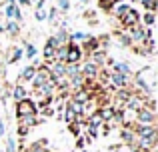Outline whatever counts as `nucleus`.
<instances>
[{
	"mask_svg": "<svg viewBox=\"0 0 158 152\" xmlns=\"http://www.w3.org/2000/svg\"><path fill=\"white\" fill-rule=\"evenodd\" d=\"M16 118L18 116H28V114H38V108H36V102L32 98H22V100L16 102Z\"/></svg>",
	"mask_w": 158,
	"mask_h": 152,
	"instance_id": "f257e3e1",
	"label": "nucleus"
},
{
	"mask_svg": "<svg viewBox=\"0 0 158 152\" xmlns=\"http://www.w3.org/2000/svg\"><path fill=\"white\" fill-rule=\"evenodd\" d=\"M82 58H84V54H82L80 44H74V42H68V44H66V58H64V64H78Z\"/></svg>",
	"mask_w": 158,
	"mask_h": 152,
	"instance_id": "f03ea898",
	"label": "nucleus"
},
{
	"mask_svg": "<svg viewBox=\"0 0 158 152\" xmlns=\"http://www.w3.org/2000/svg\"><path fill=\"white\" fill-rule=\"evenodd\" d=\"M134 124H156V112L148 108H138L134 112Z\"/></svg>",
	"mask_w": 158,
	"mask_h": 152,
	"instance_id": "7ed1b4c3",
	"label": "nucleus"
},
{
	"mask_svg": "<svg viewBox=\"0 0 158 152\" xmlns=\"http://www.w3.org/2000/svg\"><path fill=\"white\" fill-rule=\"evenodd\" d=\"M118 22H120V26H122V28H130V26H134V24H138L140 22L138 10H134V8L130 6L122 16H118Z\"/></svg>",
	"mask_w": 158,
	"mask_h": 152,
	"instance_id": "20e7f679",
	"label": "nucleus"
},
{
	"mask_svg": "<svg viewBox=\"0 0 158 152\" xmlns=\"http://www.w3.org/2000/svg\"><path fill=\"white\" fill-rule=\"evenodd\" d=\"M130 80L132 76H124V74H118V72H108V84H112L116 90L120 88H130Z\"/></svg>",
	"mask_w": 158,
	"mask_h": 152,
	"instance_id": "39448f33",
	"label": "nucleus"
},
{
	"mask_svg": "<svg viewBox=\"0 0 158 152\" xmlns=\"http://www.w3.org/2000/svg\"><path fill=\"white\" fill-rule=\"evenodd\" d=\"M16 122H18V126L34 128L36 124H40V122H42V118H40L38 114H28V116H18V118H16Z\"/></svg>",
	"mask_w": 158,
	"mask_h": 152,
	"instance_id": "423d86ee",
	"label": "nucleus"
},
{
	"mask_svg": "<svg viewBox=\"0 0 158 152\" xmlns=\"http://www.w3.org/2000/svg\"><path fill=\"white\" fill-rule=\"evenodd\" d=\"M112 72H118V74H124V76H132V70H130V64L128 62H114L112 64Z\"/></svg>",
	"mask_w": 158,
	"mask_h": 152,
	"instance_id": "0eeeda50",
	"label": "nucleus"
},
{
	"mask_svg": "<svg viewBox=\"0 0 158 152\" xmlns=\"http://www.w3.org/2000/svg\"><path fill=\"white\" fill-rule=\"evenodd\" d=\"M36 74V66L34 64H28L26 68H22V72H20V82H30L32 78Z\"/></svg>",
	"mask_w": 158,
	"mask_h": 152,
	"instance_id": "6e6552de",
	"label": "nucleus"
},
{
	"mask_svg": "<svg viewBox=\"0 0 158 152\" xmlns=\"http://www.w3.org/2000/svg\"><path fill=\"white\" fill-rule=\"evenodd\" d=\"M26 96H28L26 86H22V82H20V84H14V88H12V98L18 102V100H22V98H26Z\"/></svg>",
	"mask_w": 158,
	"mask_h": 152,
	"instance_id": "1a4fd4ad",
	"label": "nucleus"
},
{
	"mask_svg": "<svg viewBox=\"0 0 158 152\" xmlns=\"http://www.w3.org/2000/svg\"><path fill=\"white\" fill-rule=\"evenodd\" d=\"M154 22H156V12H144L142 18H140V24H142V26H148V28L154 26Z\"/></svg>",
	"mask_w": 158,
	"mask_h": 152,
	"instance_id": "9d476101",
	"label": "nucleus"
},
{
	"mask_svg": "<svg viewBox=\"0 0 158 152\" xmlns=\"http://www.w3.org/2000/svg\"><path fill=\"white\" fill-rule=\"evenodd\" d=\"M24 56H26L28 60H34L36 58V54H38V50H36V46L34 44H30V42H24Z\"/></svg>",
	"mask_w": 158,
	"mask_h": 152,
	"instance_id": "9b49d317",
	"label": "nucleus"
},
{
	"mask_svg": "<svg viewBox=\"0 0 158 152\" xmlns=\"http://www.w3.org/2000/svg\"><path fill=\"white\" fill-rule=\"evenodd\" d=\"M4 30H6L10 36H18V32H20V24L16 22V20H8L6 26H4Z\"/></svg>",
	"mask_w": 158,
	"mask_h": 152,
	"instance_id": "f8f14e48",
	"label": "nucleus"
},
{
	"mask_svg": "<svg viewBox=\"0 0 158 152\" xmlns=\"http://www.w3.org/2000/svg\"><path fill=\"white\" fill-rule=\"evenodd\" d=\"M82 74L80 72V62L78 64H66V78H72V76H78Z\"/></svg>",
	"mask_w": 158,
	"mask_h": 152,
	"instance_id": "ddd939ff",
	"label": "nucleus"
},
{
	"mask_svg": "<svg viewBox=\"0 0 158 152\" xmlns=\"http://www.w3.org/2000/svg\"><path fill=\"white\" fill-rule=\"evenodd\" d=\"M138 4H142L146 12H156V6H158V0H136Z\"/></svg>",
	"mask_w": 158,
	"mask_h": 152,
	"instance_id": "4468645a",
	"label": "nucleus"
},
{
	"mask_svg": "<svg viewBox=\"0 0 158 152\" xmlns=\"http://www.w3.org/2000/svg\"><path fill=\"white\" fill-rule=\"evenodd\" d=\"M86 36H88V34H84V32H72V34H68V42L80 44V42H84V40H86Z\"/></svg>",
	"mask_w": 158,
	"mask_h": 152,
	"instance_id": "2eb2a0df",
	"label": "nucleus"
},
{
	"mask_svg": "<svg viewBox=\"0 0 158 152\" xmlns=\"http://www.w3.org/2000/svg\"><path fill=\"white\" fill-rule=\"evenodd\" d=\"M54 38L58 40V44H68V30H66V28H60V30L54 34Z\"/></svg>",
	"mask_w": 158,
	"mask_h": 152,
	"instance_id": "dca6fc26",
	"label": "nucleus"
},
{
	"mask_svg": "<svg viewBox=\"0 0 158 152\" xmlns=\"http://www.w3.org/2000/svg\"><path fill=\"white\" fill-rule=\"evenodd\" d=\"M114 6H116V8H112V12H114V16H116V18H118V16H122L124 12H126L128 8H130L126 2H118V4H114Z\"/></svg>",
	"mask_w": 158,
	"mask_h": 152,
	"instance_id": "f3484780",
	"label": "nucleus"
},
{
	"mask_svg": "<svg viewBox=\"0 0 158 152\" xmlns=\"http://www.w3.org/2000/svg\"><path fill=\"white\" fill-rule=\"evenodd\" d=\"M22 56H24V50H22V48H14V50H12V54H10V58H8V62H10V64H16L20 58H22Z\"/></svg>",
	"mask_w": 158,
	"mask_h": 152,
	"instance_id": "a211bd4d",
	"label": "nucleus"
},
{
	"mask_svg": "<svg viewBox=\"0 0 158 152\" xmlns=\"http://www.w3.org/2000/svg\"><path fill=\"white\" fill-rule=\"evenodd\" d=\"M58 12H68L70 10V0H56Z\"/></svg>",
	"mask_w": 158,
	"mask_h": 152,
	"instance_id": "6ab92c4d",
	"label": "nucleus"
},
{
	"mask_svg": "<svg viewBox=\"0 0 158 152\" xmlns=\"http://www.w3.org/2000/svg\"><path fill=\"white\" fill-rule=\"evenodd\" d=\"M18 148H16V140L14 136H8L6 138V152H16Z\"/></svg>",
	"mask_w": 158,
	"mask_h": 152,
	"instance_id": "aec40b11",
	"label": "nucleus"
},
{
	"mask_svg": "<svg viewBox=\"0 0 158 152\" xmlns=\"http://www.w3.org/2000/svg\"><path fill=\"white\" fill-rule=\"evenodd\" d=\"M34 18L38 20V22H44V20H46V8H36Z\"/></svg>",
	"mask_w": 158,
	"mask_h": 152,
	"instance_id": "412c9836",
	"label": "nucleus"
},
{
	"mask_svg": "<svg viewBox=\"0 0 158 152\" xmlns=\"http://www.w3.org/2000/svg\"><path fill=\"white\" fill-rule=\"evenodd\" d=\"M98 6H100L102 10H106V12H112V8H114V4H112L110 0H98Z\"/></svg>",
	"mask_w": 158,
	"mask_h": 152,
	"instance_id": "4be33fe9",
	"label": "nucleus"
},
{
	"mask_svg": "<svg viewBox=\"0 0 158 152\" xmlns=\"http://www.w3.org/2000/svg\"><path fill=\"white\" fill-rule=\"evenodd\" d=\"M14 6H16V2H14V4H6V8H4V14H6V18H8V20H12V14H14Z\"/></svg>",
	"mask_w": 158,
	"mask_h": 152,
	"instance_id": "5701e85b",
	"label": "nucleus"
},
{
	"mask_svg": "<svg viewBox=\"0 0 158 152\" xmlns=\"http://www.w3.org/2000/svg\"><path fill=\"white\" fill-rule=\"evenodd\" d=\"M12 20H16V22H22V12H20V6H18V4H16V6H14V14H12Z\"/></svg>",
	"mask_w": 158,
	"mask_h": 152,
	"instance_id": "b1692460",
	"label": "nucleus"
},
{
	"mask_svg": "<svg viewBox=\"0 0 158 152\" xmlns=\"http://www.w3.org/2000/svg\"><path fill=\"white\" fill-rule=\"evenodd\" d=\"M58 16V8H50V12H46V20L48 22H54Z\"/></svg>",
	"mask_w": 158,
	"mask_h": 152,
	"instance_id": "393cba45",
	"label": "nucleus"
},
{
	"mask_svg": "<svg viewBox=\"0 0 158 152\" xmlns=\"http://www.w3.org/2000/svg\"><path fill=\"white\" fill-rule=\"evenodd\" d=\"M30 130H32V128H26V126H18V130H16V132H18V136H20V138H26Z\"/></svg>",
	"mask_w": 158,
	"mask_h": 152,
	"instance_id": "a878e982",
	"label": "nucleus"
},
{
	"mask_svg": "<svg viewBox=\"0 0 158 152\" xmlns=\"http://www.w3.org/2000/svg\"><path fill=\"white\" fill-rule=\"evenodd\" d=\"M86 142H88V140H86V138H82V134H80V136H76V148H84Z\"/></svg>",
	"mask_w": 158,
	"mask_h": 152,
	"instance_id": "bb28decb",
	"label": "nucleus"
},
{
	"mask_svg": "<svg viewBox=\"0 0 158 152\" xmlns=\"http://www.w3.org/2000/svg\"><path fill=\"white\" fill-rule=\"evenodd\" d=\"M16 2H18L20 6H30V4H32V0H16Z\"/></svg>",
	"mask_w": 158,
	"mask_h": 152,
	"instance_id": "cd10ccee",
	"label": "nucleus"
},
{
	"mask_svg": "<svg viewBox=\"0 0 158 152\" xmlns=\"http://www.w3.org/2000/svg\"><path fill=\"white\" fill-rule=\"evenodd\" d=\"M44 4H46V0H38V2H36V8H46Z\"/></svg>",
	"mask_w": 158,
	"mask_h": 152,
	"instance_id": "c85d7f7f",
	"label": "nucleus"
},
{
	"mask_svg": "<svg viewBox=\"0 0 158 152\" xmlns=\"http://www.w3.org/2000/svg\"><path fill=\"white\" fill-rule=\"evenodd\" d=\"M0 136H4V122H2V118H0Z\"/></svg>",
	"mask_w": 158,
	"mask_h": 152,
	"instance_id": "c756f323",
	"label": "nucleus"
},
{
	"mask_svg": "<svg viewBox=\"0 0 158 152\" xmlns=\"http://www.w3.org/2000/svg\"><path fill=\"white\" fill-rule=\"evenodd\" d=\"M16 2V0H6V4H14Z\"/></svg>",
	"mask_w": 158,
	"mask_h": 152,
	"instance_id": "7c9ffc66",
	"label": "nucleus"
},
{
	"mask_svg": "<svg viewBox=\"0 0 158 152\" xmlns=\"http://www.w3.org/2000/svg\"><path fill=\"white\" fill-rule=\"evenodd\" d=\"M2 32H4V26H2V24H0V34H2Z\"/></svg>",
	"mask_w": 158,
	"mask_h": 152,
	"instance_id": "2f4dec72",
	"label": "nucleus"
},
{
	"mask_svg": "<svg viewBox=\"0 0 158 152\" xmlns=\"http://www.w3.org/2000/svg\"><path fill=\"white\" fill-rule=\"evenodd\" d=\"M78 2H88V0H78Z\"/></svg>",
	"mask_w": 158,
	"mask_h": 152,
	"instance_id": "473e14b6",
	"label": "nucleus"
},
{
	"mask_svg": "<svg viewBox=\"0 0 158 152\" xmlns=\"http://www.w3.org/2000/svg\"><path fill=\"white\" fill-rule=\"evenodd\" d=\"M0 152H2V150H0Z\"/></svg>",
	"mask_w": 158,
	"mask_h": 152,
	"instance_id": "72a5a7b5",
	"label": "nucleus"
}]
</instances>
